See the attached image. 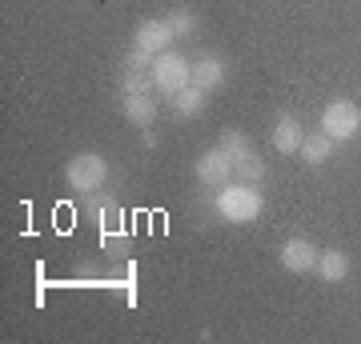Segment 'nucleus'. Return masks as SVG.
Listing matches in <instances>:
<instances>
[{"label":"nucleus","instance_id":"nucleus-14","mask_svg":"<svg viewBox=\"0 0 361 344\" xmlns=\"http://www.w3.org/2000/svg\"><path fill=\"white\" fill-rule=\"evenodd\" d=\"M169 101H173V113L177 116H197L201 108H205V89L189 84V89H180L177 96H169Z\"/></svg>","mask_w":361,"mask_h":344},{"label":"nucleus","instance_id":"nucleus-16","mask_svg":"<svg viewBox=\"0 0 361 344\" xmlns=\"http://www.w3.org/2000/svg\"><path fill=\"white\" fill-rule=\"evenodd\" d=\"M221 148L229 153V160H237V156H241V153H249L253 144H249V136H245V132H237V128H229V132L221 136Z\"/></svg>","mask_w":361,"mask_h":344},{"label":"nucleus","instance_id":"nucleus-5","mask_svg":"<svg viewBox=\"0 0 361 344\" xmlns=\"http://www.w3.org/2000/svg\"><path fill=\"white\" fill-rule=\"evenodd\" d=\"M317 244L305 241V236H289V241L281 244V268L285 272H317Z\"/></svg>","mask_w":361,"mask_h":344},{"label":"nucleus","instance_id":"nucleus-10","mask_svg":"<svg viewBox=\"0 0 361 344\" xmlns=\"http://www.w3.org/2000/svg\"><path fill=\"white\" fill-rule=\"evenodd\" d=\"M193 84L205 89V92H213V89L225 84V60H221L217 52H205V56L193 60Z\"/></svg>","mask_w":361,"mask_h":344},{"label":"nucleus","instance_id":"nucleus-9","mask_svg":"<svg viewBox=\"0 0 361 344\" xmlns=\"http://www.w3.org/2000/svg\"><path fill=\"white\" fill-rule=\"evenodd\" d=\"M301 141H305V132H301V125H297V116L281 113L277 125H273V148H277L281 156H297L301 153Z\"/></svg>","mask_w":361,"mask_h":344},{"label":"nucleus","instance_id":"nucleus-12","mask_svg":"<svg viewBox=\"0 0 361 344\" xmlns=\"http://www.w3.org/2000/svg\"><path fill=\"white\" fill-rule=\"evenodd\" d=\"M334 148H337V141L329 132H313V136L301 141V160H305V165H325V160L334 156Z\"/></svg>","mask_w":361,"mask_h":344},{"label":"nucleus","instance_id":"nucleus-2","mask_svg":"<svg viewBox=\"0 0 361 344\" xmlns=\"http://www.w3.org/2000/svg\"><path fill=\"white\" fill-rule=\"evenodd\" d=\"M193 84V60L180 56V52H161L153 56V89L165 96H177L180 89Z\"/></svg>","mask_w":361,"mask_h":344},{"label":"nucleus","instance_id":"nucleus-15","mask_svg":"<svg viewBox=\"0 0 361 344\" xmlns=\"http://www.w3.org/2000/svg\"><path fill=\"white\" fill-rule=\"evenodd\" d=\"M165 20H169V28H173V37H193L197 32V13L193 8H173Z\"/></svg>","mask_w":361,"mask_h":344},{"label":"nucleus","instance_id":"nucleus-7","mask_svg":"<svg viewBox=\"0 0 361 344\" xmlns=\"http://www.w3.org/2000/svg\"><path fill=\"white\" fill-rule=\"evenodd\" d=\"M169 40H173V28H169L165 16H157V20H145V25L137 28L133 49L149 52V56H161V52H169Z\"/></svg>","mask_w":361,"mask_h":344},{"label":"nucleus","instance_id":"nucleus-6","mask_svg":"<svg viewBox=\"0 0 361 344\" xmlns=\"http://www.w3.org/2000/svg\"><path fill=\"white\" fill-rule=\"evenodd\" d=\"M197 180L201 184H209V189H221V184H229L233 180V160L225 148H209V153H201V160H197Z\"/></svg>","mask_w":361,"mask_h":344},{"label":"nucleus","instance_id":"nucleus-4","mask_svg":"<svg viewBox=\"0 0 361 344\" xmlns=\"http://www.w3.org/2000/svg\"><path fill=\"white\" fill-rule=\"evenodd\" d=\"M322 132H329L337 144L341 141H353L361 132V108L353 101H329L322 113Z\"/></svg>","mask_w":361,"mask_h":344},{"label":"nucleus","instance_id":"nucleus-17","mask_svg":"<svg viewBox=\"0 0 361 344\" xmlns=\"http://www.w3.org/2000/svg\"><path fill=\"white\" fill-rule=\"evenodd\" d=\"M97 217H101V232H116V229H121V208H116L113 200H104V208L97 212Z\"/></svg>","mask_w":361,"mask_h":344},{"label":"nucleus","instance_id":"nucleus-8","mask_svg":"<svg viewBox=\"0 0 361 344\" xmlns=\"http://www.w3.org/2000/svg\"><path fill=\"white\" fill-rule=\"evenodd\" d=\"M121 113H125V120L133 128H149L157 120V101L149 92H125L121 96Z\"/></svg>","mask_w":361,"mask_h":344},{"label":"nucleus","instance_id":"nucleus-11","mask_svg":"<svg viewBox=\"0 0 361 344\" xmlns=\"http://www.w3.org/2000/svg\"><path fill=\"white\" fill-rule=\"evenodd\" d=\"M317 276H322L325 284H337L349 276V256L341 253V248H325L322 256H317Z\"/></svg>","mask_w":361,"mask_h":344},{"label":"nucleus","instance_id":"nucleus-13","mask_svg":"<svg viewBox=\"0 0 361 344\" xmlns=\"http://www.w3.org/2000/svg\"><path fill=\"white\" fill-rule=\"evenodd\" d=\"M233 177L245 180V184H257V180H265V160L249 148V153H241L237 160H233Z\"/></svg>","mask_w":361,"mask_h":344},{"label":"nucleus","instance_id":"nucleus-3","mask_svg":"<svg viewBox=\"0 0 361 344\" xmlns=\"http://www.w3.org/2000/svg\"><path fill=\"white\" fill-rule=\"evenodd\" d=\"M65 177H68V184H73V192H97V189H104V180H109V160H104L101 153H77L68 160Z\"/></svg>","mask_w":361,"mask_h":344},{"label":"nucleus","instance_id":"nucleus-1","mask_svg":"<svg viewBox=\"0 0 361 344\" xmlns=\"http://www.w3.org/2000/svg\"><path fill=\"white\" fill-rule=\"evenodd\" d=\"M261 208H265V200H261L257 184H245V180H237V184H221V192H217L221 220H229V224H249V220L261 217Z\"/></svg>","mask_w":361,"mask_h":344}]
</instances>
